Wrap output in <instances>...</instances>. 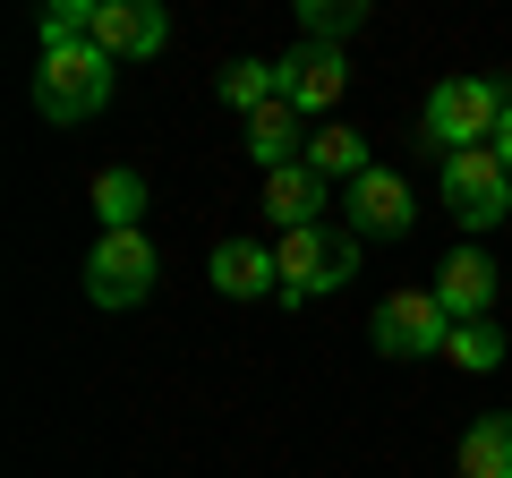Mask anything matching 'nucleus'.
I'll use <instances>...</instances> for the list:
<instances>
[{
  "label": "nucleus",
  "instance_id": "6ab92c4d",
  "mask_svg": "<svg viewBox=\"0 0 512 478\" xmlns=\"http://www.w3.org/2000/svg\"><path fill=\"white\" fill-rule=\"evenodd\" d=\"M495 163L512 171V111H504V129H495Z\"/></svg>",
  "mask_w": 512,
  "mask_h": 478
},
{
  "label": "nucleus",
  "instance_id": "f257e3e1",
  "mask_svg": "<svg viewBox=\"0 0 512 478\" xmlns=\"http://www.w3.org/2000/svg\"><path fill=\"white\" fill-rule=\"evenodd\" d=\"M504 111H512V94L495 77H444L427 94V146L436 154H478V146H495Z\"/></svg>",
  "mask_w": 512,
  "mask_h": 478
},
{
  "label": "nucleus",
  "instance_id": "a211bd4d",
  "mask_svg": "<svg viewBox=\"0 0 512 478\" xmlns=\"http://www.w3.org/2000/svg\"><path fill=\"white\" fill-rule=\"evenodd\" d=\"M299 26H308V43H333V52H342V35H359L367 9H359V0H308Z\"/></svg>",
  "mask_w": 512,
  "mask_h": 478
},
{
  "label": "nucleus",
  "instance_id": "9d476101",
  "mask_svg": "<svg viewBox=\"0 0 512 478\" xmlns=\"http://www.w3.org/2000/svg\"><path fill=\"white\" fill-rule=\"evenodd\" d=\"M410 188H402V171H367V180H350V231H367V239H402L410 231Z\"/></svg>",
  "mask_w": 512,
  "mask_h": 478
},
{
  "label": "nucleus",
  "instance_id": "f8f14e48",
  "mask_svg": "<svg viewBox=\"0 0 512 478\" xmlns=\"http://www.w3.org/2000/svg\"><path fill=\"white\" fill-rule=\"evenodd\" d=\"M325 188H333V180H316L308 163L265 171V222H274L282 239H291V231H316V214H325Z\"/></svg>",
  "mask_w": 512,
  "mask_h": 478
},
{
  "label": "nucleus",
  "instance_id": "0eeeda50",
  "mask_svg": "<svg viewBox=\"0 0 512 478\" xmlns=\"http://www.w3.org/2000/svg\"><path fill=\"white\" fill-rule=\"evenodd\" d=\"M171 43L163 0H94V52L111 60H154Z\"/></svg>",
  "mask_w": 512,
  "mask_h": 478
},
{
  "label": "nucleus",
  "instance_id": "423d86ee",
  "mask_svg": "<svg viewBox=\"0 0 512 478\" xmlns=\"http://www.w3.org/2000/svg\"><path fill=\"white\" fill-rule=\"evenodd\" d=\"M453 342V316H444L436 291H393L376 308V350L384 359H427V350Z\"/></svg>",
  "mask_w": 512,
  "mask_h": 478
},
{
  "label": "nucleus",
  "instance_id": "7ed1b4c3",
  "mask_svg": "<svg viewBox=\"0 0 512 478\" xmlns=\"http://www.w3.org/2000/svg\"><path fill=\"white\" fill-rule=\"evenodd\" d=\"M274 265H282V299H325V291H342L350 274H359V239L350 231H291L274 248Z\"/></svg>",
  "mask_w": 512,
  "mask_h": 478
},
{
  "label": "nucleus",
  "instance_id": "dca6fc26",
  "mask_svg": "<svg viewBox=\"0 0 512 478\" xmlns=\"http://www.w3.org/2000/svg\"><path fill=\"white\" fill-rule=\"evenodd\" d=\"M222 103H231L239 120H256L265 103H282V60H231V69H222Z\"/></svg>",
  "mask_w": 512,
  "mask_h": 478
},
{
  "label": "nucleus",
  "instance_id": "f3484780",
  "mask_svg": "<svg viewBox=\"0 0 512 478\" xmlns=\"http://www.w3.org/2000/svg\"><path fill=\"white\" fill-rule=\"evenodd\" d=\"M444 359H453V368H470V376H495V368H504V333H495L487 316H478V325H453Z\"/></svg>",
  "mask_w": 512,
  "mask_h": 478
},
{
  "label": "nucleus",
  "instance_id": "6e6552de",
  "mask_svg": "<svg viewBox=\"0 0 512 478\" xmlns=\"http://www.w3.org/2000/svg\"><path fill=\"white\" fill-rule=\"evenodd\" d=\"M342 86H350V69H342V52H333V43H299V52L282 60V103H291L299 120L333 111V103H342Z\"/></svg>",
  "mask_w": 512,
  "mask_h": 478
},
{
  "label": "nucleus",
  "instance_id": "f03ea898",
  "mask_svg": "<svg viewBox=\"0 0 512 478\" xmlns=\"http://www.w3.org/2000/svg\"><path fill=\"white\" fill-rule=\"evenodd\" d=\"M111 69H120V60L94 52V43L43 52V69H35V111H43V120H94V111L111 103Z\"/></svg>",
  "mask_w": 512,
  "mask_h": 478
},
{
  "label": "nucleus",
  "instance_id": "ddd939ff",
  "mask_svg": "<svg viewBox=\"0 0 512 478\" xmlns=\"http://www.w3.org/2000/svg\"><path fill=\"white\" fill-rule=\"evenodd\" d=\"M94 214H103V231H137L146 222V171H128V163L94 171Z\"/></svg>",
  "mask_w": 512,
  "mask_h": 478
},
{
  "label": "nucleus",
  "instance_id": "20e7f679",
  "mask_svg": "<svg viewBox=\"0 0 512 478\" xmlns=\"http://www.w3.org/2000/svg\"><path fill=\"white\" fill-rule=\"evenodd\" d=\"M154 274H163V257H154L146 231H103L86 257V299L94 308H137L154 291Z\"/></svg>",
  "mask_w": 512,
  "mask_h": 478
},
{
  "label": "nucleus",
  "instance_id": "4468645a",
  "mask_svg": "<svg viewBox=\"0 0 512 478\" xmlns=\"http://www.w3.org/2000/svg\"><path fill=\"white\" fill-rule=\"evenodd\" d=\"M461 478H512V410H487L461 436Z\"/></svg>",
  "mask_w": 512,
  "mask_h": 478
},
{
  "label": "nucleus",
  "instance_id": "39448f33",
  "mask_svg": "<svg viewBox=\"0 0 512 478\" xmlns=\"http://www.w3.org/2000/svg\"><path fill=\"white\" fill-rule=\"evenodd\" d=\"M444 205H453L470 231H495V222L512 214V171L495 163V146H478V154H444Z\"/></svg>",
  "mask_w": 512,
  "mask_h": 478
},
{
  "label": "nucleus",
  "instance_id": "2eb2a0df",
  "mask_svg": "<svg viewBox=\"0 0 512 478\" xmlns=\"http://www.w3.org/2000/svg\"><path fill=\"white\" fill-rule=\"evenodd\" d=\"M308 171H316V180H367L376 163H367V137L359 129H333V120H325V129L308 137Z\"/></svg>",
  "mask_w": 512,
  "mask_h": 478
},
{
  "label": "nucleus",
  "instance_id": "1a4fd4ad",
  "mask_svg": "<svg viewBox=\"0 0 512 478\" xmlns=\"http://www.w3.org/2000/svg\"><path fill=\"white\" fill-rule=\"evenodd\" d=\"M205 282L222 299H282V265L265 239H222L214 257H205Z\"/></svg>",
  "mask_w": 512,
  "mask_h": 478
},
{
  "label": "nucleus",
  "instance_id": "9b49d317",
  "mask_svg": "<svg viewBox=\"0 0 512 478\" xmlns=\"http://www.w3.org/2000/svg\"><path fill=\"white\" fill-rule=\"evenodd\" d=\"M436 299H444V316H453V325H478V316H487V299H495L487 248H453V257L436 265Z\"/></svg>",
  "mask_w": 512,
  "mask_h": 478
}]
</instances>
